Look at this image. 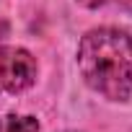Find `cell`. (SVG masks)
I'll return each instance as SVG.
<instances>
[{
	"instance_id": "cell-2",
	"label": "cell",
	"mask_w": 132,
	"mask_h": 132,
	"mask_svg": "<svg viewBox=\"0 0 132 132\" xmlns=\"http://www.w3.org/2000/svg\"><path fill=\"white\" fill-rule=\"evenodd\" d=\"M36 78V62L21 47H0V88L18 93Z\"/></svg>"
},
{
	"instance_id": "cell-3",
	"label": "cell",
	"mask_w": 132,
	"mask_h": 132,
	"mask_svg": "<svg viewBox=\"0 0 132 132\" xmlns=\"http://www.w3.org/2000/svg\"><path fill=\"white\" fill-rule=\"evenodd\" d=\"M39 122L34 117H16V114H5L0 117V132H36Z\"/></svg>"
},
{
	"instance_id": "cell-1",
	"label": "cell",
	"mask_w": 132,
	"mask_h": 132,
	"mask_svg": "<svg viewBox=\"0 0 132 132\" xmlns=\"http://www.w3.org/2000/svg\"><path fill=\"white\" fill-rule=\"evenodd\" d=\"M78 68L83 80L111 101L132 96V36L119 29H93L80 39Z\"/></svg>"
}]
</instances>
